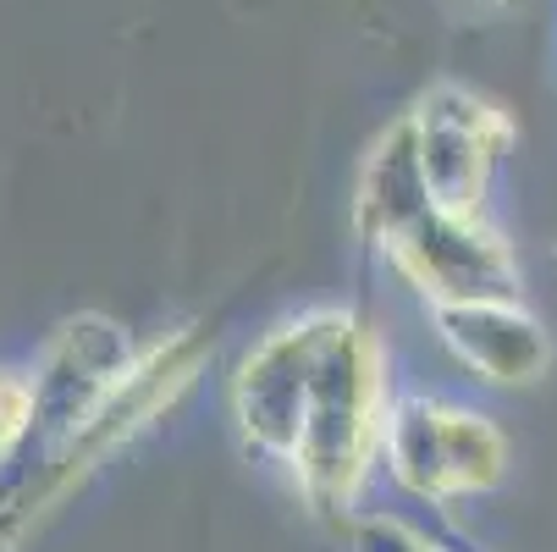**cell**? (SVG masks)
<instances>
[{
    "label": "cell",
    "instance_id": "obj_1",
    "mask_svg": "<svg viewBox=\"0 0 557 552\" xmlns=\"http://www.w3.org/2000/svg\"><path fill=\"white\" fill-rule=\"evenodd\" d=\"M486 7H519V0H486Z\"/></svg>",
    "mask_w": 557,
    "mask_h": 552
}]
</instances>
